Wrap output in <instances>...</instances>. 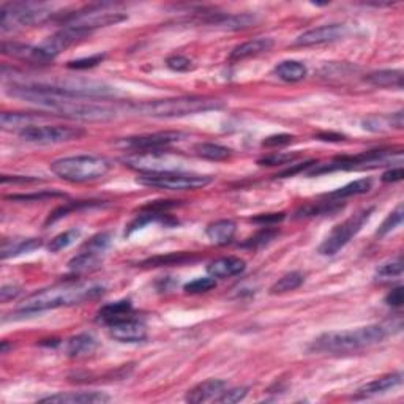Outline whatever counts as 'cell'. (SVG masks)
Returning a JSON list of instances; mask_svg holds the SVG:
<instances>
[{
	"instance_id": "obj_49",
	"label": "cell",
	"mask_w": 404,
	"mask_h": 404,
	"mask_svg": "<svg viewBox=\"0 0 404 404\" xmlns=\"http://www.w3.org/2000/svg\"><path fill=\"white\" fill-rule=\"evenodd\" d=\"M21 294V288L18 286H3L2 290H0V299L2 301H8V300H13L14 297H18Z\"/></svg>"
},
{
	"instance_id": "obj_30",
	"label": "cell",
	"mask_w": 404,
	"mask_h": 404,
	"mask_svg": "<svg viewBox=\"0 0 404 404\" xmlns=\"http://www.w3.org/2000/svg\"><path fill=\"white\" fill-rule=\"evenodd\" d=\"M371 185H373V183H371L370 179H360V180L348 183V185L338 188V190L328 193V195L326 196L328 199H332V201H339V199L365 195V193H368L371 190Z\"/></svg>"
},
{
	"instance_id": "obj_44",
	"label": "cell",
	"mask_w": 404,
	"mask_h": 404,
	"mask_svg": "<svg viewBox=\"0 0 404 404\" xmlns=\"http://www.w3.org/2000/svg\"><path fill=\"white\" fill-rule=\"evenodd\" d=\"M54 196H62V193H34V195H14V196H7V199H12V201H41V199L54 198Z\"/></svg>"
},
{
	"instance_id": "obj_46",
	"label": "cell",
	"mask_w": 404,
	"mask_h": 404,
	"mask_svg": "<svg viewBox=\"0 0 404 404\" xmlns=\"http://www.w3.org/2000/svg\"><path fill=\"white\" fill-rule=\"evenodd\" d=\"M403 286H398V288H393L389 294H387L385 297V304L390 305V306H398L403 305V300H404V293H403Z\"/></svg>"
},
{
	"instance_id": "obj_2",
	"label": "cell",
	"mask_w": 404,
	"mask_h": 404,
	"mask_svg": "<svg viewBox=\"0 0 404 404\" xmlns=\"http://www.w3.org/2000/svg\"><path fill=\"white\" fill-rule=\"evenodd\" d=\"M105 289L98 284L90 283H62L56 286L41 289L39 293L29 295L23 304L18 306V313L34 315L41 311L62 308V306L79 305L85 300H94L100 297Z\"/></svg>"
},
{
	"instance_id": "obj_20",
	"label": "cell",
	"mask_w": 404,
	"mask_h": 404,
	"mask_svg": "<svg viewBox=\"0 0 404 404\" xmlns=\"http://www.w3.org/2000/svg\"><path fill=\"white\" fill-rule=\"evenodd\" d=\"M226 390V382L220 379H209L204 381L201 384L193 387L191 390L187 393L188 403H206V401H217V398Z\"/></svg>"
},
{
	"instance_id": "obj_12",
	"label": "cell",
	"mask_w": 404,
	"mask_h": 404,
	"mask_svg": "<svg viewBox=\"0 0 404 404\" xmlns=\"http://www.w3.org/2000/svg\"><path fill=\"white\" fill-rule=\"evenodd\" d=\"M111 244V235L109 234H98L94 239H90L87 244L84 245L83 250L79 251V255L73 257L68 262V268L74 275H83L95 270L101 262V255L106 251V248Z\"/></svg>"
},
{
	"instance_id": "obj_47",
	"label": "cell",
	"mask_w": 404,
	"mask_h": 404,
	"mask_svg": "<svg viewBox=\"0 0 404 404\" xmlns=\"http://www.w3.org/2000/svg\"><path fill=\"white\" fill-rule=\"evenodd\" d=\"M283 220H284V213H267V215H259V217L256 218H251V222L268 226V224L283 222Z\"/></svg>"
},
{
	"instance_id": "obj_37",
	"label": "cell",
	"mask_w": 404,
	"mask_h": 404,
	"mask_svg": "<svg viewBox=\"0 0 404 404\" xmlns=\"http://www.w3.org/2000/svg\"><path fill=\"white\" fill-rule=\"evenodd\" d=\"M191 261L190 255H183V253H177V255H168V256H158L153 259H149L142 262V266L149 267H160V266H179V264H185Z\"/></svg>"
},
{
	"instance_id": "obj_1",
	"label": "cell",
	"mask_w": 404,
	"mask_h": 404,
	"mask_svg": "<svg viewBox=\"0 0 404 404\" xmlns=\"http://www.w3.org/2000/svg\"><path fill=\"white\" fill-rule=\"evenodd\" d=\"M5 90L10 96L39 106L56 116L73 118V120L107 122L116 117V111L112 107L84 103V101H79V98L51 94V92L41 89L36 83H13Z\"/></svg>"
},
{
	"instance_id": "obj_28",
	"label": "cell",
	"mask_w": 404,
	"mask_h": 404,
	"mask_svg": "<svg viewBox=\"0 0 404 404\" xmlns=\"http://www.w3.org/2000/svg\"><path fill=\"white\" fill-rule=\"evenodd\" d=\"M275 74L284 83H299V81L306 78L308 70L301 62L284 61L275 67Z\"/></svg>"
},
{
	"instance_id": "obj_18",
	"label": "cell",
	"mask_w": 404,
	"mask_h": 404,
	"mask_svg": "<svg viewBox=\"0 0 404 404\" xmlns=\"http://www.w3.org/2000/svg\"><path fill=\"white\" fill-rule=\"evenodd\" d=\"M111 398L103 392H70V393H56V395L41 398L40 403L52 404H103Z\"/></svg>"
},
{
	"instance_id": "obj_3",
	"label": "cell",
	"mask_w": 404,
	"mask_h": 404,
	"mask_svg": "<svg viewBox=\"0 0 404 404\" xmlns=\"http://www.w3.org/2000/svg\"><path fill=\"white\" fill-rule=\"evenodd\" d=\"M396 332L390 326L374 324L352 328V330L327 332L317 337L310 346L311 352L317 354H349L357 352L360 349L374 346Z\"/></svg>"
},
{
	"instance_id": "obj_5",
	"label": "cell",
	"mask_w": 404,
	"mask_h": 404,
	"mask_svg": "<svg viewBox=\"0 0 404 404\" xmlns=\"http://www.w3.org/2000/svg\"><path fill=\"white\" fill-rule=\"evenodd\" d=\"M111 169V163L96 155H76L56 160L51 164V171L62 180L72 183H87L105 177Z\"/></svg>"
},
{
	"instance_id": "obj_48",
	"label": "cell",
	"mask_w": 404,
	"mask_h": 404,
	"mask_svg": "<svg viewBox=\"0 0 404 404\" xmlns=\"http://www.w3.org/2000/svg\"><path fill=\"white\" fill-rule=\"evenodd\" d=\"M403 177H404V171L400 166V168H392L387 172H384V176H382V182H385V183L400 182V180H403Z\"/></svg>"
},
{
	"instance_id": "obj_25",
	"label": "cell",
	"mask_w": 404,
	"mask_h": 404,
	"mask_svg": "<svg viewBox=\"0 0 404 404\" xmlns=\"http://www.w3.org/2000/svg\"><path fill=\"white\" fill-rule=\"evenodd\" d=\"M43 245L40 239H14V240H5L2 244V251H0V256L2 259H8V257L27 255V253H32Z\"/></svg>"
},
{
	"instance_id": "obj_11",
	"label": "cell",
	"mask_w": 404,
	"mask_h": 404,
	"mask_svg": "<svg viewBox=\"0 0 404 404\" xmlns=\"http://www.w3.org/2000/svg\"><path fill=\"white\" fill-rule=\"evenodd\" d=\"M85 130L79 127L63 125H34L19 133V138L32 144H62L83 138Z\"/></svg>"
},
{
	"instance_id": "obj_6",
	"label": "cell",
	"mask_w": 404,
	"mask_h": 404,
	"mask_svg": "<svg viewBox=\"0 0 404 404\" xmlns=\"http://www.w3.org/2000/svg\"><path fill=\"white\" fill-rule=\"evenodd\" d=\"M212 177L202 174H190L182 171L166 172H142L136 182L144 187L160 188L168 191H195L212 183Z\"/></svg>"
},
{
	"instance_id": "obj_16",
	"label": "cell",
	"mask_w": 404,
	"mask_h": 404,
	"mask_svg": "<svg viewBox=\"0 0 404 404\" xmlns=\"http://www.w3.org/2000/svg\"><path fill=\"white\" fill-rule=\"evenodd\" d=\"M109 335L118 343H141L147 338V327L131 316L109 324Z\"/></svg>"
},
{
	"instance_id": "obj_22",
	"label": "cell",
	"mask_w": 404,
	"mask_h": 404,
	"mask_svg": "<svg viewBox=\"0 0 404 404\" xmlns=\"http://www.w3.org/2000/svg\"><path fill=\"white\" fill-rule=\"evenodd\" d=\"M272 46H273V40L266 39V36H262V39H255V40L245 41L237 47H234L233 52H231V56H229V61L231 62H240V61H245V59L256 57V56H259V54L270 51Z\"/></svg>"
},
{
	"instance_id": "obj_4",
	"label": "cell",
	"mask_w": 404,
	"mask_h": 404,
	"mask_svg": "<svg viewBox=\"0 0 404 404\" xmlns=\"http://www.w3.org/2000/svg\"><path fill=\"white\" fill-rule=\"evenodd\" d=\"M223 101L207 98V96H177V98L144 101L131 106V109L139 116L155 118L187 117L199 112H209L222 109Z\"/></svg>"
},
{
	"instance_id": "obj_40",
	"label": "cell",
	"mask_w": 404,
	"mask_h": 404,
	"mask_svg": "<svg viewBox=\"0 0 404 404\" xmlns=\"http://www.w3.org/2000/svg\"><path fill=\"white\" fill-rule=\"evenodd\" d=\"M248 395V389L246 387H235V389L231 390H224L222 395L217 398L218 403L223 404H234L244 400V398Z\"/></svg>"
},
{
	"instance_id": "obj_38",
	"label": "cell",
	"mask_w": 404,
	"mask_h": 404,
	"mask_svg": "<svg viewBox=\"0 0 404 404\" xmlns=\"http://www.w3.org/2000/svg\"><path fill=\"white\" fill-rule=\"evenodd\" d=\"M277 234H278L277 229L266 228V229H262L261 233H257L253 237H250L248 240H245L244 244H242V246L244 248H261L264 245H267L268 242H272Z\"/></svg>"
},
{
	"instance_id": "obj_31",
	"label": "cell",
	"mask_w": 404,
	"mask_h": 404,
	"mask_svg": "<svg viewBox=\"0 0 404 404\" xmlns=\"http://www.w3.org/2000/svg\"><path fill=\"white\" fill-rule=\"evenodd\" d=\"M195 152L198 157L210 161H224L233 155V150L215 142H199L195 145Z\"/></svg>"
},
{
	"instance_id": "obj_41",
	"label": "cell",
	"mask_w": 404,
	"mask_h": 404,
	"mask_svg": "<svg viewBox=\"0 0 404 404\" xmlns=\"http://www.w3.org/2000/svg\"><path fill=\"white\" fill-rule=\"evenodd\" d=\"M166 67L172 72H177V73H182V72H188L193 65H191V61L185 56H180V54H174V56H171L166 59Z\"/></svg>"
},
{
	"instance_id": "obj_8",
	"label": "cell",
	"mask_w": 404,
	"mask_h": 404,
	"mask_svg": "<svg viewBox=\"0 0 404 404\" xmlns=\"http://www.w3.org/2000/svg\"><path fill=\"white\" fill-rule=\"evenodd\" d=\"M106 8L107 5H98V7H90L87 10H83V12L65 14L62 18V25L85 32V34L90 35L92 32L100 29V27L114 25L127 19V14L107 12Z\"/></svg>"
},
{
	"instance_id": "obj_21",
	"label": "cell",
	"mask_w": 404,
	"mask_h": 404,
	"mask_svg": "<svg viewBox=\"0 0 404 404\" xmlns=\"http://www.w3.org/2000/svg\"><path fill=\"white\" fill-rule=\"evenodd\" d=\"M245 261L235 256L220 257L207 266V272L212 278H231L245 270Z\"/></svg>"
},
{
	"instance_id": "obj_42",
	"label": "cell",
	"mask_w": 404,
	"mask_h": 404,
	"mask_svg": "<svg viewBox=\"0 0 404 404\" xmlns=\"http://www.w3.org/2000/svg\"><path fill=\"white\" fill-rule=\"evenodd\" d=\"M105 56L103 54H98V56H92L87 59H79V61H73V62H68V68L72 70H87V68H94L101 63Z\"/></svg>"
},
{
	"instance_id": "obj_33",
	"label": "cell",
	"mask_w": 404,
	"mask_h": 404,
	"mask_svg": "<svg viewBox=\"0 0 404 404\" xmlns=\"http://www.w3.org/2000/svg\"><path fill=\"white\" fill-rule=\"evenodd\" d=\"M305 281L304 273L300 272H290L286 273L284 277L278 279L277 283L273 284L270 288V294H284V293H290V290L299 289L301 284Z\"/></svg>"
},
{
	"instance_id": "obj_43",
	"label": "cell",
	"mask_w": 404,
	"mask_h": 404,
	"mask_svg": "<svg viewBox=\"0 0 404 404\" xmlns=\"http://www.w3.org/2000/svg\"><path fill=\"white\" fill-rule=\"evenodd\" d=\"M297 155L295 153H275L270 155V157H266L259 160L261 166H278V164H288L289 161H293Z\"/></svg>"
},
{
	"instance_id": "obj_35",
	"label": "cell",
	"mask_w": 404,
	"mask_h": 404,
	"mask_svg": "<svg viewBox=\"0 0 404 404\" xmlns=\"http://www.w3.org/2000/svg\"><path fill=\"white\" fill-rule=\"evenodd\" d=\"M403 275V259L401 256H398L395 261H390L381 266L376 272V278L381 281H390V279L400 278Z\"/></svg>"
},
{
	"instance_id": "obj_14",
	"label": "cell",
	"mask_w": 404,
	"mask_h": 404,
	"mask_svg": "<svg viewBox=\"0 0 404 404\" xmlns=\"http://www.w3.org/2000/svg\"><path fill=\"white\" fill-rule=\"evenodd\" d=\"M348 29L344 24H327L316 27V29L306 30L304 34L299 35L295 39L294 45L295 46H319V45H327V43L338 41L346 36Z\"/></svg>"
},
{
	"instance_id": "obj_15",
	"label": "cell",
	"mask_w": 404,
	"mask_h": 404,
	"mask_svg": "<svg viewBox=\"0 0 404 404\" xmlns=\"http://www.w3.org/2000/svg\"><path fill=\"white\" fill-rule=\"evenodd\" d=\"M2 54L16 59V61L30 63V65H47V63L54 61L41 46L24 45V43L16 41H3Z\"/></svg>"
},
{
	"instance_id": "obj_23",
	"label": "cell",
	"mask_w": 404,
	"mask_h": 404,
	"mask_svg": "<svg viewBox=\"0 0 404 404\" xmlns=\"http://www.w3.org/2000/svg\"><path fill=\"white\" fill-rule=\"evenodd\" d=\"M237 233V224L233 222V220H218L212 224L207 226L206 234L209 237V240L212 242L215 245H229L231 242L234 240Z\"/></svg>"
},
{
	"instance_id": "obj_13",
	"label": "cell",
	"mask_w": 404,
	"mask_h": 404,
	"mask_svg": "<svg viewBox=\"0 0 404 404\" xmlns=\"http://www.w3.org/2000/svg\"><path fill=\"white\" fill-rule=\"evenodd\" d=\"M183 138L182 133L177 131H164V133H153V134H144V136H133L122 139L120 145L125 149L134 150L139 153L147 152H160L161 149H166L168 145L180 141Z\"/></svg>"
},
{
	"instance_id": "obj_45",
	"label": "cell",
	"mask_w": 404,
	"mask_h": 404,
	"mask_svg": "<svg viewBox=\"0 0 404 404\" xmlns=\"http://www.w3.org/2000/svg\"><path fill=\"white\" fill-rule=\"evenodd\" d=\"M294 141V136L290 134H277V136L267 138L266 141L262 142L264 147H281V145H288Z\"/></svg>"
},
{
	"instance_id": "obj_26",
	"label": "cell",
	"mask_w": 404,
	"mask_h": 404,
	"mask_svg": "<svg viewBox=\"0 0 404 404\" xmlns=\"http://www.w3.org/2000/svg\"><path fill=\"white\" fill-rule=\"evenodd\" d=\"M96 346H98V343L90 333H79V335L68 339L67 354L73 359L84 357V355L94 354Z\"/></svg>"
},
{
	"instance_id": "obj_50",
	"label": "cell",
	"mask_w": 404,
	"mask_h": 404,
	"mask_svg": "<svg viewBox=\"0 0 404 404\" xmlns=\"http://www.w3.org/2000/svg\"><path fill=\"white\" fill-rule=\"evenodd\" d=\"M315 163H304V164H295L293 169L290 168H288V169H284L283 172H279V174L277 176V177H293V176H295L297 174V172H300V171H305L306 168H310V166H313Z\"/></svg>"
},
{
	"instance_id": "obj_39",
	"label": "cell",
	"mask_w": 404,
	"mask_h": 404,
	"mask_svg": "<svg viewBox=\"0 0 404 404\" xmlns=\"http://www.w3.org/2000/svg\"><path fill=\"white\" fill-rule=\"evenodd\" d=\"M217 286V281L215 278L209 277V278H196L195 281H190L185 284V293L188 294H201V293H207V290L213 289Z\"/></svg>"
},
{
	"instance_id": "obj_19",
	"label": "cell",
	"mask_w": 404,
	"mask_h": 404,
	"mask_svg": "<svg viewBox=\"0 0 404 404\" xmlns=\"http://www.w3.org/2000/svg\"><path fill=\"white\" fill-rule=\"evenodd\" d=\"M401 384H403V373L401 371H396V373L382 376V378L371 381L363 387H360L357 393L354 395V398H357L359 400V398H371V396L381 395V393L396 389V387H400Z\"/></svg>"
},
{
	"instance_id": "obj_34",
	"label": "cell",
	"mask_w": 404,
	"mask_h": 404,
	"mask_svg": "<svg viewBox=\"0 0 404 404\" xmlns=\"http://www.w3.org/2000/svg\"><path fill=\"white\" fill-rule=\"evenodd\" d=\"M81 237V231L73 228V229H68L65 233L59 234L54 237V239L50 242V245H47V250L51 253H59L62 250H65L70 245H73L74 242H76Z\"/></svg>"
},
{
	"instance_id": "obj_17",
	"label": "cell",
	"mask_w": 404,
	"mask_h": 404,
	"mask_svg": "<svg viewBox=\"0 0 404 404\" xmlns=\"http://www.w3.org/2000/svg\"><path fill=\"white\" fill-rule=\"evenodd\" d=\"M204 23L223 30H244L257 23V16L251 13H210Z\"/></svg>"
},
{
	"instance_id": "obj_32",
	"label": "cell",
	"mask_w": 404,
	"mask_h": 404,
	"mask_svg": "<svg viewBox=\"0 0 404 404\" xmlns=\"http://www.w3.org/2000/svg\"><path fill=\"white\" fill-rule=\"evenodd\" d=\"M343 209V204L338 201L330 202H317V204H308V206L301 207L295 213V218H310V217H319V215H332L337 213L338 210Z\"/></svg>"
},
{
	"instance_id": "obj_36",
	"label": "cell",
	"mask_w": 404,
	"mask_h": 404,
	"mask_svg": "<svg viewBox=\"0 0 404 404\" xmlns=\"http://www.w3.org/2000/svg\"><path fill=\"white\" fill-rule=\"evenodd\" d=\"M403 218H404V209H403V204H400L393 212L387 217L382 224L379 226L378 233L376 235L378 237H384L387 234H390L392 231H395L396 228H400V224L403 223Z\"/></svg>"
},
{
	"instance_id": "obj_7",
	"label": "cell",
	"mask_w": 404,
	"mask_h": 404,
	"mask_svg": "<svg viewBox=\"0 0 404 404\" xmlns=\"http://www.w3.org/2000/svg\"><path fill=\"white\" fill-rule=\"evenodd\" d=\"M2 21H0V29L2 32L13 30L18 25H40L52 19V10L46 8L41 3H5L0 7Z\"/></svg>"
},
{
	"instance_id": "obj_51",
	"label": "cell",
	"mask_w": 404,
	"mask_h": 404,
	"mask_svg": "<svg viewBox=\"0 0 404 404\" xmlns=\"http://www.w3.org/2000/svg\"><path fill=\"white\" fill-rule=\"evenodd\" d=\"M390 125L392 128H396V130H401L404 122H403V111L395 112V114L390 116Z\"/></svg>"
},
{
	"instance_id": "obj_27",
	"label": "cell",
	"mask_w": 404,
	"mask_h": 404,
	"mask_svg": "<svg viewBox=\"0 0 404 404\" xmlns=\"http://www.w3.org/2000/svg\"><path fill=\"white\" fill-rule=\"evenodd\" d=\"M366 81L376 87L403 89V72L401 70H379V72L370 73Z\"/></svg>"
},
{
	"instance_id": "obj_29",
	"label": "cell",
	"mask_w": 404,
	"mask_h": 404,
	"mask_svg": "<svg viewBox=\"0 0 404 404\" xmlns=\"http://www.w3.org/2000/svg\"><path fill=\"white\" fill-rule=\"evenodd\" d=\"M131 313V301L130 300H120L114 301V304H107L98 311V321L105 322V324H112L118 319L130 316Z\"/></svg>"
},
{
	"instance_id": "obj_24",
	"label": "cell",
	"mask_w": 404,
	"mask_h": 404,
	"mask_svg": "<svg viewBox=\"0 0 404 404\" xmlns=\"http://www.w3.org/2000/svg\"><path fill=\"white\" fill-rule=\"evenodd\" d=\"M43 116L25 114V112H3L0 116V125L7 131H18L21 133L25 128L34 127L35 122Z\"/></svg>"
},
{
	"instance_id": "obj_9",
	"label": "cell",
	"mask_w": 404,
	"mask_h": 404,
	"mask_svg": "<svg viewBox=\"0 0 404 404\" xmlns=\"http://www.w3.org/2000/svg\"><path fill=\"white\" fill-rule=\"evenodd\" d=\"M373 212H374L373 207L360 210V212L352 215L351 218H348L346 222L335 226V228L332 229V233L327 235V239L321 244L319 246L321 255L324 256L337 255L341 248L346 246L349 242L352 240V237H355L360 231H362L365 223L368 222Z\"/></svg>"
},
{
	"instance_id": "obj_10",
	"label": "cell",
	"mask_w": 404,
	"mask_h": 404,
	"mask_svg": "<svg viewBox=\"0 0 404 404\" xmlns=\"http://www.w3.org/2000/svg\"><path fill=\"white\" fill-rule=\"evenodd\" d=\"M392 157V150H370L354 157H339L324 164H313V169L308 172V176L327 174L333 171H351V169H366V168H378L385 163Z\"/></svg>"
}]
</instances>
